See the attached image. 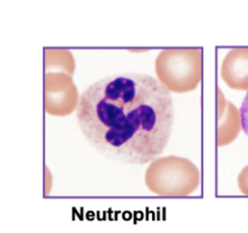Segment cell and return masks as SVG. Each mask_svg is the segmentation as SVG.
<instances>
[{
  "instance_id": "6da1fadb",
  "label": "cell",
  "mask_w": 248,
  "mask_h": 233,
  "mask_svg": "<svg viewBox=\"0 0 248 233\" xmlns=\"http://www.w3.org/2000/svg\"><path fill=\"white\" fill-rule=\"evenodd\" d=\"M173 117L167 86L140 73L103 77L80 94L77 105L78 124L89 144L128 164L148 163L163 153Z\"/></svg>"
},
{
  "instance_id": "7a4b0ae2",
  "label": "cell",
  "mask_w": 248,
  "mask_h": 233,
  "mask_svg": "<svg viewBox=\"0 0 248 233\" xmlns=\"http://www.w3.org/2000/svg\"><path fill=\"white\" fill-rule=\"evenodd\" d=\"M202 59L201 49H165L156 60L157 73L168 82L195 87L201 78Z\"/></svg>"
},
{
  "instance_id": "3957f363",
  "label": "cell",
  "mask_w": 248,
  "mask_h": 233,
  "mask_svg": "<svg viewBox=\"0 0 248 233\" xmlns=\"http://www.w3.org/2000/svg\"><path fill=\"white\" fill-rule=\"evenodd\" d=\"M221 75L231 87L248 85V47L228 52L222 63Z\"/></svg>"
},
{
  "instance_id": "277c9868",
  "label": "cell",
  "mask_w": 248,
  "mask_h": 233,
  "mask_svg": "<svg viewBox=\"0 0 248 233\" xmlns=\"http://www.w3.org/2000/svg\"><path fill=\"white\" fill-rule=\"evenodd\" d=\"M240 122L243 131L248 135V92L246 93L240 107Z\"/></svg>"
}]
</instances>
